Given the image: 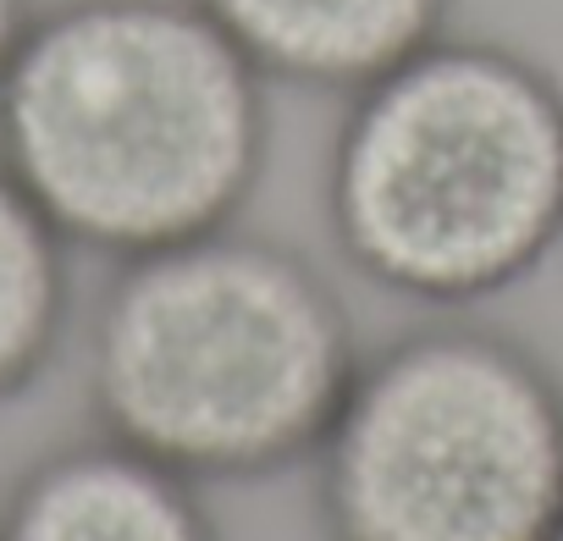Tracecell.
I'll return each mask as SVG.
<instances>
[{
    "label": "cell",
    "mask_w": 563,
    "mask_h": 541,
    "mask_svg": "<svg viewBox=\"0 0 563 541\" xmlns=\"http://www.w3.org/2000/svg\"><path fill=\"white\" fill-rule=\"evenodd\" d=\"M265 84L199 0H62L0 73V166L73 249L188 243L260 183Z\"/></svg>",
    "instance_id": "6da1fadb"
},
{
    "label": "cell",
    "mask_w": 563,
    "mask_h": 541,
    "mask_svg": "<svg viewBox=\"0 0 563 541\" xmlns=\"http://www.w3.org/2000/svg\"><path fill=\"white\" fill-rule=\"evenodd\" d=\"M0 541H216L199 481L95 437L40 459L0 508Z\"/></svg>",
    "instance_id": "5b68a950"
},
{
    "label": "cell",
    "mask_w": 563,
    "mask_h": 541,
    "mask_svg": "<svg viewBox=\"0 0 563 541\" xmlns=\"http://www.w3.org/2000/svg\"><path fill=\"white\" fill-rule=\"evenodd\" d=\"M276 78L321 95H360L431 40H442L453 0H199Z\"/></svg>",
    "instance_id": "8992f818"
},
{
    "label": "cell",
    "mask_w": 563,
    "mask_h": 541,
    "mask_svg": "<svg viewBox=\"0 0 563 541\" xmlns=\"http://www.w3.org/2000/svg\"><path fill=\"white\" fill-rule=\"evenodd\" d=\"M327 205L376 288L492 299L563 238V89L508 45L442 34L349 95Z\"/></svg>",
    "instance_id": "3957f363"
},
{
    "label": "cell",
    "mask_w": 563,
    "mask_h": 541,
    "mask_svg": "<svg viewBox=\"0 0 563 541\" xmlns=\"http://www.w3.org/2000/svg\"><path fill=\"white\" fill-rule=\"evenodd\" d=\"M360 371L321 270L232 227L117 260L89 338L106 437L188 481H254L316 459Z\"/></svg>",
    "instance_id": "7a4b0ae2"
},
{
    "label": "cell",
    "mask_w": 563,
    "mask_h": 541,
    "mask_svg": "<svg viewBox=\"0 0 563 541\" xmlns=\"http://www.w3.org/2000/svg\"><path fill=\"white\" fill-rule=\"evenodd\" d=\"M67 249L51 216L0 166V404L23 398L62 349L73 310Z\"/></svg>",
    "instance_id": "52a82bcc"
},
{
    "label": "cell",
    "mask_w": 563,
    "mask_h": 541,
    "mask_svg": "<svg viewBox=\"0 0 563 541\" xmlns=\"http://www.w3.org/2000/svg\"><path fill=\"white\" fill-rule=\"evenodd\" d=\"M332 541H552L563 382L492 327H420L360 360L316 453Z\"/></svg>",
    "instance_id": "277c9868"
},
{
    "label": "cell",
    "mask_w": 563,
    "mask_h": 541,
    "mask_svg": "<svg viewBox=\"0 0 563 541\" xmlns=\"http://www.w3.org/2000/svg\"><path fill=\"white\" fill-rule=\"evenodd\" d=\"M552 541H563V530H558V536H552Z\"/></svg>",
    "instance_id": "9c48e42d"
},
{
    "label": "cell",
    "mask_w": 563,
    "mask_h": 541,
    "mask_svg": "<svg viewBox=\"0 0 563 541\" xmlns=\"http://www.w3.org/2000/svg\"><path fill=\"white\" fill-rule=\"evenodd\" d=\"M29 23H34V0H0V73H7V62H12L18 40L29 34Z\"/></svg>",
    "instance_id": "ba28073f"
}]
</instances>
